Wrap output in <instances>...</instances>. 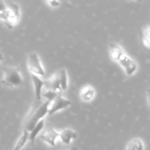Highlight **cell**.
<instances>
[{"label": "cell", "instance_id": "1", "mask_svg": "<svg viewBox=\"0 0 150 150\" xmlns=\"http://www.w3.org/2000/svg\"><path fill=\"white\" fill-rule=\"evenodd\" d=\"M50 103L51 102L46 100L42 103L32 106L24 120V130L30 132L40 120H43L44 117L48 114Z\"/></svg>", "mask_w": 150, "mask_h": 150}, {"label": "cell", "instance_id": "2", "mask_svg": "<svg viewBox=\"0 0 150 150\" xmlns=\"http://www.w3.org/2000/svg\"><path fill=\"white\" fill-rule=\"evenodd\" d=\"M1 70L3 71V78L1 82L3 85L7 87L14 88L23 83V78L18 67L7 66L2 67Z\"/></svg>", "mask_w": 150, "mask_h": 150}, {"label": "cell", "instance_id": "3", "mask_svg": "<svg viewBox=\"0 0 150 150\" xmlns=\"http://www.w3.org/2000/svg\"><path fill=\"white\" fill-rule=\"evenodd\" d=\"M1 19L4 21L9 29H13L20 21V7L16 3L11 2L7 6V9L1 13Z\"/></svg>", "mask_w": 150, "mask_h": 150}, {"label": "cell", "instance_id": "4", "mask_svg": "<svg viewBox=\"0 0 150 150\" xmlns=\"http://www.w3.org/2000/svg\"><path fill=\"white\" fill-rule=\"evenodd\" d=\"M28 67L32 74L45 76V73L41 64L40 59L36 53L29 54L28 57Z\"/></svg>", "mask_w": 150, "mask_h": 150}, {"label": "cell", "instance_id": "5", "mask_svg": "<svg viewBox=\"0 0 150 150\" xmlns=\"http://www.w3.org/2000/svg\"><path fill=\"white\" fill-rule=\"evenodd\" d=\"M70 104L71 102L69 100L63 98L61 95H57L50 103L48 114L52 115L59 110L65 109L70 106Z\"/></svg>", "mask_w": 150, "mask_h": 150}, {"label": "cell", "instance_id": "6", "mask_svg": "<svg viewBox=\"0 0 150 150\" xmlns=\"http://www.w3.org/2000/svg\"><path fill=\"white\" fill-rule=\"evenodd\" d=\"M118 62L122 66L127 76H132L135 72L137 70L138 64L133 59L126 55L125 54H123L120 59H119Z\"/></svg>", "mask_w": 150, "mask_h": 150}, {"label": "cell", "instance_id": "7", "mask_svg": "<svg viewBox=\"0 0 150 150\" xmlns=\"http://www.w3.org/2000/svg\"><path fill=\"white\" fill-rule=\"evenodd\" d=\"M44 86L48 89V91H51V92H56V93L60 94V95L63 92L61 88L58 76L56 73L48 80L44 81Z\"/></svg>", "mask_w": 150, "mask_h": 150}, {"label": "cell", "instance_id": "8", "mask_svg": "<svg viewBox=\"0 0 150 150\" xmlns=\"http://www.w3.org/2000/svg\"><path fill=\"white\" fill-rule=\"evenodd\" d=\"M59 136V133L54 128H48L41 134L40 139L45 143L51 146H54L56 145V141Z\"/></svg>", "mask_w": 150, "mask_h": 150}, {"label": "cell", "instance_id": "9", "mask_svg": "<svg viewBox=\"0 0 150 150\" xmlns=\"http://www.w3.org/2000/svg\"><path fill=\"white\" fill-rule=\"evenodd\" d=\"M32 82H33L34 86H35V98L37 100H41V96H42V89L44 86V81L42 80L38 76L31 73Z\"/></svg>", "mask_w": 150, "mask_h": 150}, {"label": "cell", "instance_id": "10", "mask_svg": "<svg viewBox=\"0 0 150 150\" xmlns=\"http://www.w3.org/2000/svg\"><path fill=\"white\" fill-rule=\"evenodd\" d=\"M77 133L74 130L70 128H66L59 133V136L61 142L64 144H69L73 139H76Z\"/></svg>", "mask_w": 150, "mask_h": 150}, {"label": "cell", "instance_id": "11", "mask_svg": "<svg viewBox=\"0 0 150 150\" xmlns=\"http://www.w3.org/2000/svg\"><path fill=\"white\" fill-rule=\"evenodd\" d=\"M110 56L114 61L118 62L120 57L125 54L122 48L116 42H111L109 45Z\"/></svg>", "mask_w": 150, "mask_h": 150}, {"label": "cell", "instance_id": "12", "mask_svg": "<svg viewBox=\"0 0 150 150\" xmlns=\"http://www.w3.org/2000/svg\"><path fill=\"white\" fill-rule=\"evenodd\" d=\"M44 120H40L36 125L34 127V128L31 130L30 132H29V141H30V142L32 144H34L35 142V139L38 136V135L39 134L40 132L42 130V129L44 127Z\"/></svg>", "mask_w": 150, "mask_h": 150}, {"label": "cell", "instance_id": "13", "mask_svg": "<svg viewBox=\"0 0 150 150\" xmlns=\"http://www.w3.org/2000/svg\"><path fill=\"white\" fill-rule=\"evenodd\" d=\"M95 89L90 86H85L81 92V98L83 101H90L95 96Z\"/></svg>", "mask_w": 150, "mask_h": 150}, {"label": "cell", "instance_id": "14", "mask_svg": "<svg viewBox=\"0 0 150 150\" xmlns=\"http://www.w3.org/2000/svg\"><path fill=\"white\" fill-rule=\"evenodd\" d=\"M59 81L60 85L62 91H65L67 89V75L65 69H59L56 72Z\"/></svg>", "mask_w": 150, "mask_h": 150}, {"label": "cell", "instance_id": "15", "mask_svg": "<svg viewBox=\"0 0 150 150\" xmlns=\"http://www.w3.org/2000/svg\"><path fill=\"white\" fill-rule=\"evenodd\" d=\"M127 150H144L143 142L139 139L130 140L127 144Z\"/></svg>", "mask_w": 150, "mask_h": 150}, {"label": "cell", "instance_id": "16", "mask_svg": "<svg viewBox=\"0 0 150 150\" xmlns=\"http://www.w3.org/2000/svg\"><path fill=\"white\" fill-rule=\"evenodd\" d=\"M28 140H29V132L24 130L23 134L20 136V138L18 140L13 150H20L21 149H22L24 146V145L26 144Z\"/></svg>", "mask_w": 150, "mask_h": 150}, {"label": "cell", "instance_id": "17", "mask_svg": "<svg viewBox=\"0 0 150 150\" xmlns=\"http://www.w3.org/2000/svg\"><path fill=\"white\" fill-rule=\"evenodd\" d=\"M142 43L147 49H150V26H147L142 32Z\"/></svg>", "mask_w": 150, "mask_h": 150}, {"label": "cell", "instance_id": "18", "mask_svg": "<svg viewBox=\"0 0 150 150\" xmlns=\"http://www.w3.org/2000/svg\"><path fill=\"white\" fill-rule=\"evenodd\" d=\"M6 9H7V6H6L5 3L3 1H1V0H0V13L4 12Z\"/></svg>", "mask_w": 150, "mask_h": 150}, {"label": "cell", "instance_id": "19", "mask_svg": "<svg viewBox=\"0 0 150 150\" xmlns=\"http://www.w3.org/2000/svg\"><path fill=\"white\" fill-rule=\"evenodd\" d=\"M48 3L50 4V5L54 7H58V6L60 4V2L58 1H48Z\"/></svg>", "mask_w": 150, "mask_h": 150}, {"label": "cell", "instance_id": "20", "mask_svg": "<svg viewBox=\"0 0 150 150\" xmlns=\"http://www.w3.org/2000/svg\"><path fill=\"white\" fill-rule=\"evenodd\" d=\"M146 96H147V102L149 107L150 108V89L147 90V94H146Z\"/></svg>", "mask_w": 150, "mask_h": 150}, {"label": "cell", "instance_id": "21", "mask_svg": "<svg viewBox=\"0 0 150 150\" xmlns=\"http://www.w3.org/2000/svg\"><path fill=\"white\" fill-rule=\"evenodd\" d=\"M3 59H4V57H3L2 54L0 53V70H1V68H2V66H1V62L3 61Z\"/></svg>", "mask_w": 150, "mask_h": 150}, {"label": "cell", "instance_id": "22", "mask_svg": "<svg viewBox=\"0 0 150 150\" xmlns=\"http://www.w3.org/2000/svg\"><path fill=\"white\" fill-rule=\"evenodd\" d=\"M68 150H79V149H78L76 146H73V147H71L70 149H68Z\"/></svg>", "mask_w": 150, "mask_h": 150}, {"label": "cell", "instance_id": "23", "mask_svg": "<svg viewBox=\"0 0 150 150\" xmlns=\"http://www.w3.org/2000/svg\"><path fill=\"white\" fill-rule=\"evenodd\" d=\"M0 19H1V13H0Z\"/></svg>", "mask_w": 150, "mask_h": 150}]
</instances>
